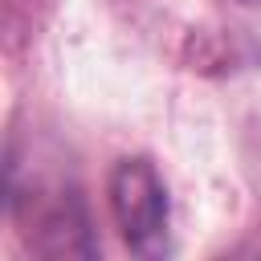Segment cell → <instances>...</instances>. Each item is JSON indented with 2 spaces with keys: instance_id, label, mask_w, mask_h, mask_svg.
Instances as JSON below:
<instances>
[{
  "instance_id": "obj_1",
  "label": "cell",
  "mask_w": 261,
  "mask_h": 261,
  "mask_svg": "<svg viewBox=\"0 0 261 261\" xmlns=\"http://www.w3.org/2000/svg\"><path fill=\"white\" fill-rule=\"evenodd\" d=\"M110 212L135 257L167 253V192L151 159H118L110 171Z\"/></svg>"
},
{
  "instance_id": "obj_2",
  "label": "cell",
  "mask_w": 261,
  "mask_h": 261,
  "mask_svg": "<svg viewBox=\"0 0 261 261\" xmlns=\"http://www.w3.org/2000/svg\"><path fill=\"white\" fill-rule=\"evenodd\" d=\"M16 204H29V212L20 208L16 216L29 224L24 237L33 241L37 253H45V257L94 253L86 208H82V200H77L73 192H65L61 184H33L29 196H24V192H12V208H16Z\"/></svg>"
},
{
  "instance_id": "obj_3",
  "label": "cell",
  "mask_w": 261,
  "mask_h": 261,
  "mask_svg": "<svg viewBox=\"0 0 261 261\" xmlns=\"http://www.w3.org/2000/svg\"><path fill=\"white\" fill-rule=\"evenodd\" d=\"M245 4H253V0H245Z\"/></svg>"
}]
</instances>
